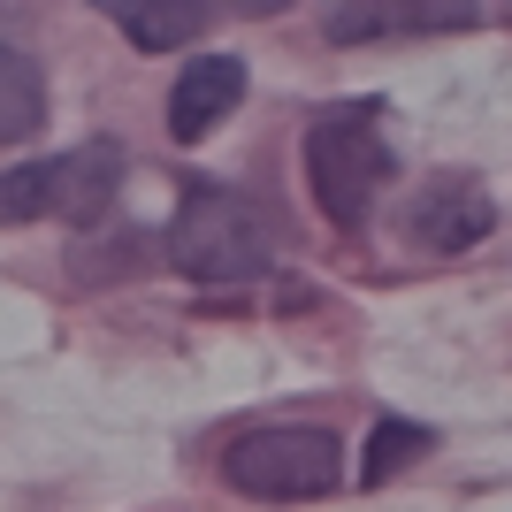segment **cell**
<instances>
[{
  "label": "cell",
  "mask_w": 512,
  "mask_h": 512,
  "mask_svg": "<svg viewBox=\"0 0 512 512\" xmlns=\"http://www.w3.org/2000/svg\"><path fill=\"white\" fill-rule=\"evenodd\" d=\"M169 260H176V276H192V283H253L276 268V230L245 192L192 184L169 222Z\"/></svg>",
  "instance_id": "6da1fadb"
},
{
  "label": "cell",
  "mask_w": 512,
  "mask_h": 512,
  "mask_svg": "<svg viewBox=\"0 0 512 512\" xmlns=\"http://www.w3.org/2000/svg\"><path fill=\"white\" fill-rule=\"evenodd\" d=\"M390 146L383 130H375V107H329L314 130H306V184H314L321 214L337 222V230H360L375 192L390 184Z\"/></svg>",
  "instance_id": "7a4b0ae2"
},
{
  "label": "cell",
  "mask_w": 512,
  "mask_h": 512,
  "mask_svg": "<svg viewBox=\"0 0 512 512\" xmlns=\"http://www.w3.org/2000/svg\"><path fill=\"white\" fill-rule=\"evenodd\" d=\"M222 474H230V490L260 497V505H306L344 482V444L329 428H245L222 451Z\"/></svg>",
  "instance_id": "3957f363"
},
{
  "label": "cell",
  "mask_w": 512,
  "mask_h": 512,
  "mask_svg": "<svg viewBox=\"0 0 512 512\" xmlns=\"http://www.w3.org/2000/svg\"><path fill=\"white\" fill-rule=\"evenodd\" d=\"M115 184H123L115 146H77V153H54V161H23V169H0V222H31V214L100 222Z\"/></svg>",
  "instance_id": "277c9868"
},
{
  "label": "cell",
  "mask_w": 512,
  "mask_h": 512,
  "mask_svg": "<svg viewBox=\"0 0 512 512\" xmlns=\"http://www.w3.org/2000/svg\"><path fill=\"white\" fill-rule=\"evenodd\" d=\"M497 222L490 192L474 184V176L444 169V176H428L421 192L406 199V237L421 245V253H467V245H482Z\"/></svg>",
  "instance_id": "5b68a950"
},
{
  "label": "cell",
  "mask_w": 512,
  "mask_h": 512,
  "mask_svg": "<svg viewBox=\"0 0 512 512\" xmlns=\"http://www.w3.org/2000/svg\"><path fill=\"white\" fill-rule=\"evenodd\" d=\"M237 100H245V62H237V54H199V62L176 77V92H169L176 146H199V138H207Z\"/></svg>",
  "instance_id": "8992f818"
},
{
  "label": "cell",
  "mask_w": 512,
  "mask_h": 512,
  "mask_svg": "<svg viewBox=\"0 0 512 512\" xmlns=\"http://www.w3.org/2000/svg\"><path fill=\"white\" fill-rule=\"evenodd\" d=\"M46 123V77L31 54L0 46V146H23L31 130Z\"/></svg>",
  "instance_id": "52a82bcc"
},
{
  "label": "cell",
  "mask_w": 512,
  "mask_h": 512,
  "mask_svg": "<svg viewBox=\"0 0 512 512\" xmlns=\"http://www.w3.org/2000/svg\"><path fill=\"white\" fill-rule=\"evenodd\" d=\"M428 444H436V436H428L421 421H383V428H375V436H367L360 482H390V474H398V467H413V459H421Z\"/></svg>",
  "instance_id": "ba28073f"
},
{
  "label": "cell",
  "mask_w": 512,
  "mask_h": 512,
  "mask_svg": "<svg viewBox=\"0 0 512 512\" xmlns=\"http://www.w3.org/2000/svg\"><path fill=\"white\" fill-rule=\"evenodd\" d=\"M107 16L123 23V31H130L138 46H184V39L199 31V23H207V8H130V0H115Z\"/></svg>",
  "instance_id": "9c48e42d"
}]
</instances>
